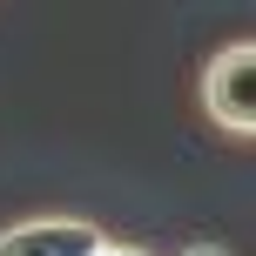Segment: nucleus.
I'll return each instance as SVG.
<instances>
[{
  "instance_id": "obj_1",
  "label": "nucleus",
  "mask_w": 256,
  "mask_h": 256,
  "mask_svg": "<svg viewBox=\"0 0 256 256\" xmlns=\"http://www.w3.org/2000/svg\"><path fill=\"white\" fill-rule=\"evenodd\" d=\"M196 102H202L209 128H222L230 142L256 135V40L236 34L230 48H216L196 74Z\"/></svg>"
},
{
  "instance_id": "obj_2",
  "label": "nucleus",
  "mask_w": 256,
  "mask_h": 256,
  "mask_svg": "<svg viewBox=\"0 0 256 256\" xmlns=\"http://www.w3.org/2000/svg\"><path fill=\"white\" fill-rule=\"evenodd\" d=\"M102 243L108 230L88 216H20L0 230V256H94Z\"/></svg>"
},
{
  "instance_id": "obj_3",
  "label": "nucleus",
  "mask_w": 256,
  "mask_h": 256,
  "mask_svg": "<svg viewBox=\"0 0 256 256\" xmlns=\"http://www.w3.org/2000/svg\"><path fill=\"white\" fill-rule=\"evenodd\" d=\"M94 256H155V250H142V243H102Z\"/></svg>"
},
{
  "instance_id": "obj_4",
  "label": "nucleus",
  "mask_w": 256,
  "mask_h": 256,
  "mask_svg": "<svg viewBox=\"0 0 256 256\" xmlns=\"http://www.w3.org/2000/svg\"><path fill=\"white\" fill-rule=\"evenodd\" d=\"M176 256H230L222 243H189V250H176Z\"/></svg>"
}]
</instances>
